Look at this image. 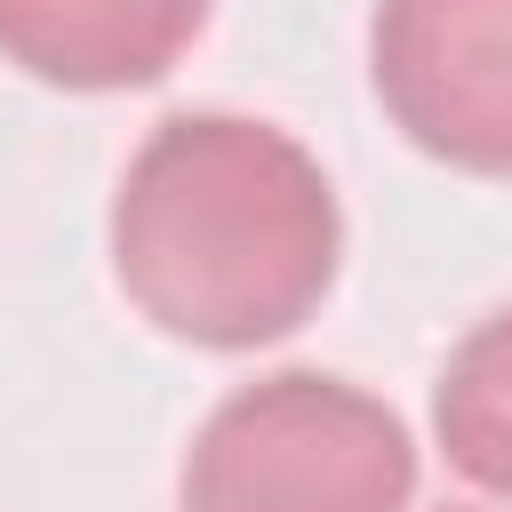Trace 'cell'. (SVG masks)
Returning <instances> with one entry per match:
<instances>
[{
  "label": "cell",
  "mask_w": 512,
  "mask_h": 512,
  "mask_svg": "<svg viewBox=\"0 0 512 512\" xmlns=\"http://www.w3.org/2000/svg\"><path fill=\"white\" fill-rule=\"evenodd\" d=\"M432 440L472 488L512 504V304L448 352L432 384Z\"/></svg>",
  "instance_id": "cell-5"
},
{
  "label": "cell",
  "mask_w": 512,
  "mask_h": 512,
  "mask_svg": "<svg viewBox=\"0 0 512 512\" xmlns=\"http://www.w3.org/2000/svg\"><path fill=\"white\" fill-rule=\"evenodd\" d=\"M344 216L328 168L272 120L176 112L112 192V280L176 344L256 352L336 288Z\"/></svg>",
  "instance_id": "cell-1"
},
{
  "label": "cell",
  "mask_w": 512,
  "mask_h": 512,
  "mask_svg": "<svg viewBox=\"0 0 512 512\" xmlns=\"http://www.w3.org/2000/svg\"><path fill=\"white\" fill-rule=\"evenodd\" d=\"M216 0H0V56L48 88H152L208 32Z\"/></svg>",
  "instance_id": "cell-4"
},
{
  "label": "cell",
  "mask_w": 512,
  "mask_h": 512,
  "mask_svg": "<svg viewBox=\"0 0 512 512\" xmlns=\"http://www.w3.org/2000/svg\"><path fill=\"white\" fill-rule=\"evenodd\" d=\"M408 424L320 368H280L208 408L184 448L176 512H408Z\"/></svg>",
  "instance_id": "cell-2"
},
{
  "label": "cell",
  "mask_w": 512,
  "mask_h": 512,
  "mask_svg": "<svg viewBox=\"0 0 512 512\" xmlns=\"http://www.w3.org/2000/svg\"><path fill=\"white\" fill-rule=\"evenodd\" d=\"M368 80L416 152L512 176V0H376Z\"/></svg>",
  "instance_id": "cell-3"
}]
</instances>
